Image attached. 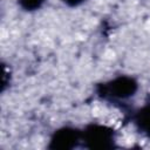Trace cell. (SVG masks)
<instances>
[{"instance_id": "obj_1", "label": "cell", "mask_w": 150, "mask_h": 150, "mask_svg": "<svg viewBox=\"0 0 150 150\" xmlns=\"http://www.w3.org/2000/svg\"><path fill=\"white\" fill-rule=\"evenodd\" d=\"M138 79L130 74H118L94 84V95L102 102L127 110L128 103L139 91Z\"/></svg>"}, {"instance_id": "obj_2", "label": "cell", "mask_w": 150, "mask_h": 150, "mask_svg": "<svg viewBox=\"0 0 150 150\" xmlns=\"http://www.w3.org/2000/svg\"><path fill=\"white\" fill-rule=\"evenodd\" d=\"M81 129V148L88 150H110L117 148L118 134L114 127L101 122H89Z\"/></svg>"}, {"instance_id": "obj_3", "label": "cell", "mask_w": 150, "mask_h": 150, "mask_svg": "<svg viewBox=\"0 0 150 150\" xmlns=\"http://www.w3.org/2000/svg\"><path fill=\"white\" fill-rule=\"evenodd\" d=\"M82 145V129L73 124L55 128L47 141L48 150H74Z\"/></svg>"}, {"instance_id": "obj_4", "label": "cell", "mask_w": 150, "mask_h": 150, "mask_svg": "<svg viewBox=\"0 0 150 150\" xmlns=\"http://www.w3.org/2000/svg\"><path fill=\"white\" fill-rule=\"evenodd\" d=\"M128 114L135 130L150 141V95L146 97L142 105L131 109Z\"/></svg>"}, {"instance_id": "obj_5", "label": "cell", "mask_w": 150, "mask_h": 150, "mask_svg": "<svg viewBox=\"0 0 150 150\" xmlns=\"http://www.w3.org/2000/svg\"><path fill=\"white\" fill-rule=\"evenodd\" d=\"M47 2L48 0H15L18 8L27 14H32L41 11Z\"/></svg>"}, {"instance_id": "obj_6", "label": "cell", "mask_w": 150, "mask_h": 150, "mask_svg": "<svg viewBox=\"0 0 150 150\" xmlns=\"http://www.w3.org/2000/svg\"><path fill=\"white\" fill-rule=\"evenodd\" d=\"M12 83V70L8 64L2 62V77H1V93L5 94Z\"/></svg>"}, {"instance_id": "obj_7", "label": "cell", "mask_w": 150, "mask_h": 150, "mask_svg": "<svg viewBox=\"0 0 150 150\" xmlns=\"http://www.w3.org/2000/svg\"><path fill=\"white\" fill-rule=\"evenodd\" d=\"M60 1L68 8H79L84 4H87L89 0H60Z\"/></svg>"}]
</instances>
